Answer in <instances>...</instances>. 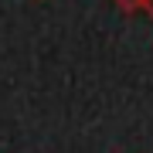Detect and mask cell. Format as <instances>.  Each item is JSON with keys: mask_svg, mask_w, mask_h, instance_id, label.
Returning <instances> with one entry per match:
<instances>
[{"mask_svg": "<svg viewBox=\"0 0 153 153\" xmlns=\"http://www.w3.org/2000/svg\"><path fill=\"white\" fill-rule=\"evenodd\" d=\"M146 7H150V10H153V0H146Z\"/></svg>", "mask_w": 153, "mask_h": 153, "instance_id": "7a4b0ae2", "label": "cell"}, {"mask_svg": "<svg viewBox=\"0 0 153 153\" xmlns=\"http://www.w3.org/2000/svg\"><path fill=\"white\" fill-rule=\"evenodd\" d=\"M119 4H123V7H136L140 0H119ZM143 4H146V0H143Z\"/></svg>", "mask_w": 153, "mask_h": 153, "instance_id": "6da1fadb", "label": "cell"}]
</instances>
